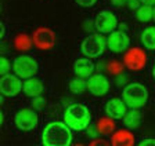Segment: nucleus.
I'll return each instance as SVG.
<instances>
[{"instance_id":"nucleus-1","label":"nucleus","mask_w":155,"mask_h":146,"mask_svg":"<svg viewBox=\"0 0 155 146\" xmlns=\"http://www.w3.org/2000/svg\"><path fill=\"white\" fill-rule=\"evenodd\" d=\"M43 146H71V128L61 121H50L42 131Z\"/></svg>"},{"instance_id":"nucleus-2","label":"nucleus","mask_w":155,"mask_h":146,"mask_svg":"<svg viewBox=\"0 0 155 146\" xmlns=\"http://www.w3.org/2000/svg\"><path fill=\"white\" fill-rule=\"evenodd\" d=\"M91 114L84 105L74 104L67 107L64 113V123L74 131H83L90 126Z\"/></svg>"},{"instance_id":"nucleus-3","label":"nucleus","mask_w":155,"mask_h":146,"mask_svg":"<svg viewBox=\"0 0 155 146\" xmlns=\"http://www.w3.org/2000/svg\"><path fill=\"white\" fill-rule=\"evenodd\" d=\"M122 99L130 109H140L148 101V90L140 83H130L123 88Z\"/></svg>"},{"instance_id":"nucleus-4","label":"nucleus","mask_w":155,"mask_h":146,"mask_svg":"<svg viewBox=\"0 0 155 146\" xmlns=\"http://www.w3.org/2000/svg\"><path fill=\"white\" fill-rule=\"evenodd\" d=\"M105 48H107V39L103 35H100V33L87 36L81 44L82 54L86 55L87 58H97V57H100Z\"/></svg>"},{"instance_id":"nucleus-5","label":"nucleus","mask_w":155,"mask_h":146,"mask_svg":"<svg viewBox=\"0 0 155 146\" xmlns=\"http://www.w3.org/2000/svg\"><path fill=\"white\" fill-rule=\"evenodd\" d=\"M13 70L18 77L21 79H31L38 73L39 65L33 57L29 55H19L13 62Z\"/></svg>"},{"instance_id":"nucleus-6","label":"nucleus","mask_w":155,"mask_h":146,"mask_svg":"<svg viewBox=\"0 0 155 146\" xmlns=\"http://www.w3.org/2000/svg\"><path fill=\"white\" fill-rule=\"evenodd\" d=\"M147 64H148L147 52L143 48H140V47H132L123 55V65L129 70L133 72L141 70V69H144L147 66Z\"/></svg>"},{"instance_id":"nucleus-7","label":"nucleus","mask_w":155,"mask_h":146,"mask_svg":"<svg viewBox=\"0 0 155 146\" xmlns=\"http://www.w3.org/2000/svg\"><path fill=\"white\" fill-rule=\"evenodd\" d=\"M14 123H15L18 130L32 131L38 127V123H39L38 113L35 110H32V109H28V107L19 109L15 113V116H14Z\"/></svg>"},{"instance_id":"nucleus-8","label":"nucleus","mask_w":155,"mask_h":146,"mask_svg":"<svg viewBox=\"0 0 155 146\" xmlns=\"http://www.w3.org/2000/svg\"><path fill=\"white\" fill-rule=\"evenodd\" d=\"M32 39H33V45L38 50H42V51L51 50L55 45V33L50 28H45V26L38 28L33 32Z\"/></svg>"},{"instance_id":"nucleus-9","label":"nucleus","mask_w":155,"mask_h":146,"mask_svg":"<svg viewBox=\"0 0 155 146\" xmlns=\"http://www.w3.org/2000/svg\"><path fill=\"white\" fill-rule=\"evenodd\" d=\"M94 26L100 33H111L118 26V18L111 10H103L97 14L94 20Z\"/></svg>"},{"instance_id":"nucleus-10","label":"nucleus","mask_w":155,"mask_h":146,"mask_svg":"<svg viewBox=\"0 0 155 146\" xmlns=\"http://www.w3.org/2000/svg\"><path fill=\"white\" fill-rule=\"evenodd\" d=\"M21 77H18L17 75H7L2 76L0 79V91L4 97H15L22 91V81L19 80Z\"/></svg>"},{"instance_id":"nucleus-11","label":"nucleus","mask_w":155,"mask_h":146,"mask_svg":"<svg viewBox=\"0 0 155 146\" xmlns=\"http://www.w3.org/2000/svg\"><path fill=\"white\" fill-rule=\"evenodd\" d=\"M130 45V39L122 30H114L107 37V47L112 52H123L127 51Z\"/></svg>"},{"instance_id":"nucleus-12","label":"nucleus","mask_w":155,"mask_h":146,"mask_svg":"<svg viewBox=\"0 0 155 146\" xmlns=\"http://www.w3.org/2000/svg\"><path fill=\"white\" fill-rule=\"evenodd\" d=\"M87 90L94 97H104L110 91V81L104 75L96 73L87 79Z\"/></svg>"},{"instance_id":"nucleus-13","label":"nucleus","mask_w":155,"mask_h":146,"mask_svg":"<svg viewBox=\"0 0 155 146\" xmlns=\"http://www.w3.org/2000/svg\"><path fill=\"white\" fill-rule=\"evenodd\" d=\"M127 105L125 104L123 99L120 98H112L110 101L107 102L105 105V112H107V116L112 117L114 120H118V119H123L125 114L127 113Z\"/></svg>"},{"instance_id":"nucleus-14","label":"nucleus","mask_w":155,"mask_h":146,"mask_svg":"<svg viewBox=\"0 0 155 146\" xmlns=\"http://www.w3.org/2000/svg\"><path fill=\"white\" fill-rule=\"evenodd\" d=\"M134 134L126 128L115 131L111 136V145L112 146H134Z\"/></svg>"},{"instance_id":"nucleus-15","label":"nucleus","mask_w":155,"mask_h":146,"mask_svg":"<svg viewBox=\"0 0 155 146\" xmlns=\"http://www.w3.org/2000/svg\"><path fill=\"white\" fill-rule=\"evenodd\" d=\"M94 64L89 58H79L74 62V73L78 77L89 79L93 76Z\"/></svg>"},{"instance_id":"nucleus-16","label":"nucleus","mask_w":155,"mask_h":146,"mask_svg":"<svg viewBox=\"0 0 155 146\" xmlns=\"http://www.w3.org/2000/svg\"><path fill=\"white\" fill-rule=\"evenodd\" d=\"M24 94L26 97H31V98H36V97H40L45 91V85L39 79L36 77H31V79H26L25 83H24V87H22Z\"/></svg>"},{"instance_id":"nucleus-17","label":"nucleus","mask_w":155,"mask_h":146,"mask_svg":"<svg viewBox=\"0 0 155 146\" xmlns=\"http://www.w3.org/2000/svg\"><path fill=\"white\" fill-rule=\"evenodd\" d=\"M96 127H97V131H98L100 135H111V134H114L116 126H115V121H114L112 117L105 116V117H101V119L97 120Z\"/></svg>"},{"instance_id":"nucleus-18","label":"nucleus","mask_w":155,"mask_h":146,"mask_svg":"<svg viewBox=\"0 0 155 146\" xmlns=\"http://www.w3.org/2000/svg\"><path fill=\"white\" fill-rule=\"evenodd\" d=\"M32 45H33V39L26 33H19L14 39V47H15V50H18L21 52L29 51L32 48Z\"/></svg>"},{"instance_id":"nucleus-19","label":"nucleus","mask_w":155,"mask_h":146,"mask_svg":"<svg viewBox=\"0 0 155 146\" xmlns=\"http://www.w3.org/2000/svg\"><path fill=\"white\" fill-rule=\"evenodd\" d=\"M123 124L127 128H130V130L137 128L141 124V114H140V112L137 109H132L130 112H127L125 114V117H123Z\"/></svg>"},{"instance_id":"nucleus-20","label":"nucleus","mask_w":155,"mask_h":146,"mask_svg":"<svg viewBox=\"0 0 155 146\" xmlns=\"http://www.w3.org/2000/svg\"><path fill=\"white\" fill-rule=\"evenodd\" d=\"M141 43L147 50H155V26H147L143 30Z\"/></svg>"},{"instance_id":"nucleus-21","label":"nucleus","mask_w":155,"mask_h":146,"mask_svg":"<svg viewBox=\"0 0 155 146\" xmlns=\"http://www.w3.org/2000/svg\"><path fill=\"white\" fill-rule=\"evenodd\" d=\"M136 18H137L140 22H148V21L154 20V7L141 4V6L136 10Z\"/></svg>"},{"instance_id":"nucleus-22","label":"nucleus","mask_w":155,"mask_h":146,"mask_svg":"<svg viewBox=\"0 0 155 146\" xmlns=\"http://www.w3.org/2000/svg\"><path fill=\"white\" fill-rule=\"evenodd\" d=\"M87 90V81H84V79L82 77H76L69 83V91L72 94H83L84 91Z\"/></svg>"},{"instance_id":"nucleus-23","label":"nucleus","mask_w":155,"mask_h":146,"mask_svg":"<svg viewBox=\"0 0 155 146\" xmlns=\"http://www.w3.org/2000/svg\"><path fill=\"white\" fill-rule=\"evenodd\" d=\"M123 68H125V65L123 64H120L119 61H111L110 64H108V72H110L111 75H120L123 70Z\"/></svg>"},{"instance_id":"nucleus-24","label":"nucleus","mask_w":155,"mask_h":146,"mask_svg":"<svg viewBox=\"0 0 155 146\" xmlns=\"http://www.w3.org/2000/svg\"><path fill=\"white\" fill-rule=\"evenodd\" d=\"M10 69H11V64H10L8 59L3 55L2 58H0V75H2V76L7 75Z\"/></svg>"},{"instance_id":"nucleus-25","label":"nucleus","mask_w":155,"mask_h":146,"mask_svg":"<svg viewBox=\"0 0 155 146\" xmlns=\"http://www.w3.org/2000/svg\"><path fill=\"white\" fill-rule=\"evenodd\" d=\"M32 105H33V107H35L36 110H42L43 107H45V105H46L45 98H43V97H36V98H33Z\"/></svg>"},{"instance_id":"nucleus-26","label":"nucleus","mask_w":155,"mask_h":146,"mask_svg":"<svg viewBox=\"0 0 155 146\" xmlns=\"http://www.w3.org/2000/svg\"><path fill=\"white\" fill-rule=\"evenodd\" d=\"M75 2L82 7H91L97 3V0H75Z\"/></svg>"},{"instance_id":"nucleus-27","label":"nucleus","mask_w":155,"mask_h":146,"mask_svg":"<svg viewBox=\"0 0 155 146\" xmlns=\"http://www.w3.org/2000/svg\"><path fill=\"white\" fill-rule=\"evenodd\" d=\"M89 146H112V145L104 139H94L89 143Z\"/></svg>"},{"instance_id":"nucleus-28","label":"nucleus","mask_w":155,"mask_h":146,"mask_svg":"<svg viewBox=\"0 0 155 146\" xmlns=\"http://www.w3.org/2000/svg\"><path fill=\"white\" fill-rule=\"evenodd\" d=\"M137 146H155V139H152V138L143 139V141H140V143Z\"/></svg>"},{"instance_id":"nucleus-29","label":"nucleus","mask_w":155,"mask_h":146,"mask_svg":"<svg viewBox=\"0 0 155 146\" xmlns=\"http://www.w3.org/2000/svg\"><path fill=\"white\" fill-rule=\"evenodd\" d=\"M87 135L90 136V138H96L98 135V131H97V127H87Z\"/></svg>"},{"instance_id":"nucleus-30","label":"nucleus","mask_w":155,"mask_h":146,"mask_svg":"<svg viewBox=\"0 0 155 146\" xmlns=\"http://www.w3.org/2000/svg\"><path fill=\"white\" fill-rule=\"evenodd\" d=\"M140 3H141L140 0H130V2H127V6H129L132 10H137L140 7Z\"/></svg>"},{"instance_id":"nucleus-31","label":"nucleus","mask_w":155,"mask_h":146,"mask_svg":"<svg viewBox=\"0 0 155 146\" xmlns=\"http://www.w3.org/2000/svg\"><path fill=\"white\" fill-rule=\"evenodd\" d=\"M112 3L115 6H123V4H127V2L126 0H112Z\"/></svg>"},{"instance_id":"nucleus-32","label":"nucleus","mask_w":155,"mask_h":146,"mask_svg":"<svg viewBox=\"0 0 155 146\" xmlns=\"http://www.w3.org/2000/svg\"><path fill=\"white\" fill-rule=\"evenodd\" d=\"M126 79H127V76H125V75H122V76H120L119 75V77H118V84H123V83H125V81H126Z\"/></svg>"},{"instance_id":"nucleus-33","label":"nucleus","mask_w":155,"mask_h":146,"mask_svg":"<svg viewBox=\"0 0 155 146\" xmlns=\"http://www.w3.org/2000/svg\"><path fill=\"white\" fill-rule=\"evenodd\" d=\"M141 2V4H145V6H152V4H155V0H140Z\"/></svg>"},{"instance_id":"nucleus-34","label":"nucleus","mask_w":155,"mask_h":146,"mask_svg":"<svg viewBox=\"0 0 155 146\" xmlns=\"http://www.w3.org/2000/svg\"><path fill=\"white\" fill-rule=\"evenodd\" d=\"M152 75H154V79H155V65H154V69H152Z\"/></svg>"},{"instance_id":"nucleus-35","label":"nucleus","mask_w":155,"mask_h":146,"mask_svg":"<svg viewBox=\"0 0 155 146\" xmlns=\"http://www.w3.org/2000/svg\"><path fill=\"white\" fill-rule=\"evenodd\" d=\"M74 146H83L82 143H78V145H74Z\"/></svg>"},{"instance_id":"nucleus-36","label":"nucleus","mask_w":155,"mask_h":146,"mask_svg":"<svg viewBox=\"0 0 155 146\" xmlns=\"http://www.w3.org/2000/svg\"><path fill=\"white\" fill-rule=\"evenodd\" d=\"M154 20H155V7H154Z\"/></svg>"},{"instance_id":"nucleus-37","label":"nucleus","mask_w":155,"mask_h":146,"mask_svg":"<svg viewBox=\"0 0 155 146\" xmlns=\"http://www.w3.org/2000/svg\"><path fill=\"white\" fill-rule=\"evenodd\" d=\"M126 2H130V0H126Z\"/></svg>"}]
</instances>
